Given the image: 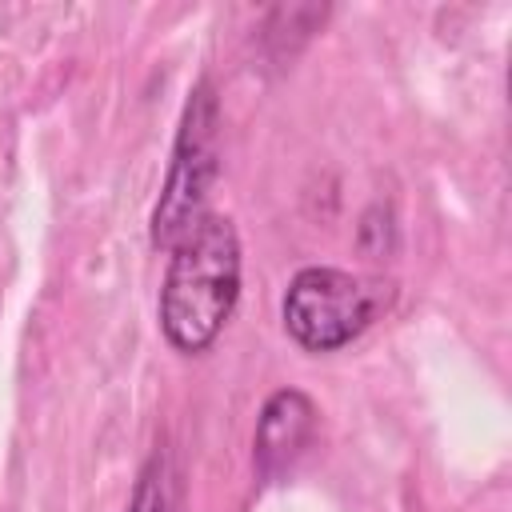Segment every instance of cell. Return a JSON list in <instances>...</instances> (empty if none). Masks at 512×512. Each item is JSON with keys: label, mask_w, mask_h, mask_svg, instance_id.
<instances>
[{"label": "cell", "mask_w": 512, "mask_h": 512, "mask_svg": "<svg viewBox=\"0 0 512 512\" xmlns=\"http://www.w3.org/2000/svg\"><path fill=\"white\" fill-rule=\"evenodd\" d=\"M240 300V236L228 216H204L168 256L160 328L184 356H200L224 332Z\"/></svg>", "instance_id": "obj_1"}, {"label": "cell", "mask_w": 512, "mask_h": 512, "mask_svg": "<svg viewBox=\"0 0 512 512\" xmlns=\"http://www.w3.org/2000/svg\"><path fill=\"white\" fill-rule=\"evenodd\" d=\"M220 172V100L208 76H200L184 100L180 128L172 140L168 176L152 208V248L172 252L208 212V192Z\"/></svg>", "instance_id": "obj_2"}, {"label": "cell", "mask_w": 512, "mask_h": 512, "mask_svg": "<svg viewBox=\"0 0 512 512\" xmlns=\"http://www.w3.org/2000/svg\"><path fill=\"white\" fill-rule=\"evenodd\" d=\"M388 304V284H372L344 268H300L288 280L280 316L304 352H336L352 344Z\"/></svg>", "instance_id": "obj_3"}, {"label": "cell", "mask_w": 512, "mask_h": 512, "mask_svg": "<svg viewBox=\"0 0 512 512\" xmlns=\"http://www.w3.org/2000/svg\"><path fill=\"white\" fill-rule=\"evenodd\" d=\"M316 428V404L300 388H280L264 400L256 416V436H252V464L264 480L280 476L312 440Z\"/></svg>", "instance_id": "obj_4"}, {"label": "cell", "mask_w": 512, "mask_h": 512, "mask_svg": "<svg viewBox=\"0 0 512 512\" xmlns=\"http://www.w3.org/2000/svg\"><path fill=\"white\" fill-rule=\"evenodd\" d=\"M128 512H180V476L168 448H152V456L144 460Z\"/></svg>", "instance_id": "obj_5"}]
</instances>
